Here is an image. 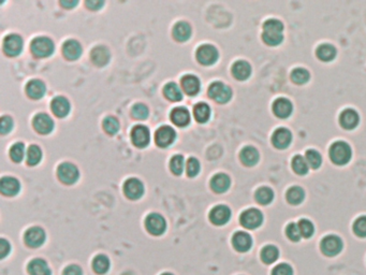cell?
<instances>
[{"instance_id":"8d00e7d4","label":"cell","mask_w":366,"mask_h":275,"mask_svg":"<svg viewBox=\"0 0 366 275\" xmlns=\"http://www.w3.org/2000/svg\"><path fill=\"white\" fill-rule=\"evenodd\" d=\"M92 269L97 274L107 273L110 269V260L106 255H98L92 260Z\"/></svg>"},{"instance_id":"f35d334b","label":"cell","mask_w":366,"mask_h":275,"mask_svg":"<svg viewBox=\"0 0 366 275\" xmlns=\"http://www.w3.org/2000/svg\"><path fill=\"white\" fill-rule=\"evenodd\" d=\"M279 256V251L274 245H266L261 252V259L266 264H271L277 260Z\"/></svg>"},{"instance_id":"ffe728a7","label":"cell","mask_w":366,"mask_h":275,"mask_svg":"<svg viewBox=\"0 0 366 275\" xmlns=\"http://www.w3.org/2000/svg\"><path fill=\"white\" fill-rule=\"evenodd\" d=\"M51 109L57 117H66L70 113L71 106H70V103L67 98L62 97V96H58L52 100Z\"/></svg>"},{"instance_id":"f5cc1de1","label":"cell","mask_w":366,"mask_h":275,"mask_svg":"<svg viewBox=\"0 0 366 275\" xmlns=\"http://www.w3.org/2000/svg\"><path fill=\"white\" fill-rule=\"evenodd\" d=\"M271 275H294V270L287 263H280L276 266Z\"/></svg>"},{"instance_id":"8fae6325","label":"cell","mask_w":366,"mask_h":275,"mask_svg":"<svg viewBox=\"0 0 366 275\" xmlns=\"http://www.w3.org/2000/svg\"><path fill=\"white\" fill-rule=\"evenodd\" d=\"M131 140L132 143L140 148L146 147L150 144L151 140V132L150 129L143 126V125H137L134 126L131 130Z\"/></svg>"},{"instance_id":"44dd1931","label":"cell","mask_w":366,"mask_h":275,"mask_svg":"<svg viewBox=\"0 0 366 275\" xmlns=\"http://www.w3.org/2000/svg\"><path fill=\"white\" fill-rule=\"evenodd\" d=\"M339 124L344 129L351 130L359 124V115L352 109H346L339 115Z\"/></svg>"},{"instance_id":"8992f818","label":"cell","mask_w":366,"mask_h":275,"mask_svg":"<svg viewBox=\"0 0 366 275\" xmlns=\"http://www.w3.org/2000/svg\"><path fill=\"white\" fill-rule=\"evenodd\" d=\"M57 176L64 184L72 185L79 180L80 172L79 169L71 162H64L58 167Z\"/></svg>"},{"instance_id":"484cf974","label":"cell","mask_w":366,"mask_h":275,"mask_svg":"<svg viewBox=\"0 0 366 275\" xmlns=\"http://www.w3.org/2000/svg\"><path fill=\"white\" fill-rule=\"evenodd\" d=\"M45 84L40 80H31L26 85V93L31 99H41L45 95Z\"/></svg>"},{"instance_id":"7a4b0ae2","label":"cell","mask_w":366,"mask_h":275,"mask_svg":"<svg viewBox=\"0 0 366 275\" xmlns=\"http://www.w3.org/2000/svg\"><path fill=\"white\" fill-rule=\"evenodd\" d=\"M329 154L333 164L344 166L348 164L351 158V148L346 142L337 141L331 145Z\"/></svg>"},{"instance_id":"91938a15","label":"cell","mask_w":366,"mask_h":275,"mask_svg":"<svg viewBox=\"0 0 366 275\" xmlns=\"http://www.w3.org/2000/svg\"><path fill=\"white\" fill-rule=\"evenodd\" d=\"M161 275H173L172 273H163V274H161Z\"/></svg>"},{"instance_id":"83f0119b","label":"cell","mask_w":366,"mask_h":275,"mask_svg":"<svg viewBox=\"0 0 366 275\" xmlns=\"http://www.w3.org/2000/svg\"><path fill=\"white\" fill-rule=\"evenodd\" d=\"M232 74L238 81H245L252 74V67L245 60H237L232 66Z\"/></svg>"},{"instance_id":"7dc6e473","label":"cell","mask_w":366,"mask_h":275,"mask_svg":"<svg viewBox=\"0 0 366 275\" xmlns=\"http://www.w3.org/2000/svg\"><path fill=\"white\" fill-rule=\"evenodd\" d=\"M185 167V160L182 155H175L170 161V169L175 176H181Z\"/></svg>"},{"instance_id":"11a10c76","label":"cell","mask_w":366,"mask_h":275,"mask_svg":"<svg viewBox=\"0 0 366 275\" xmlns=\"http://www.w3.org/2000/svg\"><path fill=\"white\" fill-rule=\"evenodd\" d=\"M62 275H83V271L79 266H76V264H71V266L67 267L64 270Z\"/></svg>"},{"instance_id":"bcb514c9","label":"cell","mask_w":366,"mask_h":275,"mask_svg":"<svg viewBox=\"0 0 366 275\" xmlns=\"http://www.w3.org/2000/svg\"><path fill=\"white\" fill-rule=\"evenodd\" d=\"M298 226H299L302 237H304V238H310L313 234V232H315V227H313L312 222L308 219H305V218L301 219L298 222Z\"/></svg>"},{"instance_id":"5bb4252c","label":"cell","mask_w":366,"mask_h":275,"mask_svg":"<svg viewBox=\"0 0 366 275\" xmlns=\"http://www.w3.org/2000/svg\"><path fill=\"white\" fill-rule=\"evenodd\" d=\"M45 238L46 237H45L44 230L40 227L29 228L24 236L25 243L29 247H33V248L40 247L41 245H42V244L45 242Z\"/></svg>"},{"instance_id":"816d5d0a","label":"cell","mask_w":366,"mask_h":275,"mask_svg":"<svg viewBox=\"0 0 366 275\" xmlns=\"http://www.w3.org/2000/svg\"><path fill=\"white\" fill-rule=\"evenodd\" d=\"M187 176L190 178H194L200 172V162L196 158H189L187 161Z\"/></svg>"},{"instance_id":"836d02e7","label":"cell","mask_w":366,"mask_h":275,"mask_svg":"<svg viewBox=\"0 0 366 275\" xmlns=\"http://www.w3.org/2000/svg\"><path fill=\"white\" fill-rule=\"evenodd\" d=\"M163 95L170 101H181L183 99V93L180 86L176 83H168L163 88Z\"/></svg>"},{"instance_id":"4fadbf2b","label":"cell","mask_w":366,"mask_h":275,"mask_svg":"<svg viewBox=\"0 0 366 275\" xmlns=\"http://www.w3.org/2000/svg\"><path fill=\"white\" fill-rule=\"evenodd\" d=\"M124 192L131 200L140 199L144 193L143 183L138 179H128L124 184Z\"/></svg>"},{"instance_id":"e0dca14e","label":"cell","mask_w":366,"mask_h":275,"mask_svg":"<svg viewBox=\"0 0 366 275\" xmlns=\"http://www.w3.org/2000/svg\"><path fill=\"white\" fill-rule=\"evenodd\" d=\"M292 141L291 132L286 128H278L273 132L272 136V143L279 149L287 148Z\"/></svg>"},{"instance_id":"b9f144b4","label":"cell","mask_w":366,"mask_h":275,"mask_svg":"<svg viewBox=\"0 0 366 275\" xmlns=\"http://www.w3.org/2000/svg\"><path fill=\"white\" fill-rule=\"evenodd\" d=\"M292 169L300 176H304L308 172V165L306 159L301 155H297L292 159Z\"/></svg>"},{"instance_id":"7402d4cb","label":"cell","mask_w":366,"mask_h":275,"mask_svg":"<svg viewBox=\"0 0 366 275\" xmlns=\"http://www.w3.org/2000/svg\"><path fill=\"white\" fill-rule=\"evenodd\" d=\"M20 184L19 182L12 177H5L0 182V190L6 196L13 197L19 192Z\"/></svg>"},{"instance_id":"cb8c5ba5","label":"cell","mask_w":366,"mask_h":275,"mask_svg":"<svg viewBox=\"0 0 366 275\" xmlns=\"http://www.w3.org/2000/svg\"><path fill=\"white\" fill-rule=\"evenodd\" d=\"M170 117L173 123L179 127H186L190 123L189 111L184 107H177L173 109L170 114Z\"/></svg>"},{"instance_id":"ab89813d","label":"cell","mask_w":366,"mask_h":275,"mask_svg":"<svg viewBox=\"0 0 366 275\" xmlns=\"http://www.w3.org/2000/svg\"><path fill=\"white\" fill-rule=\"evenodd\" d=\"M26 158L29 166H36L42 159V151L38 145H30L26 153Z\"/></svg>"},{"instance_id":"4dcf8cb0","label":"cell","mask_w":366,"mask_h":275,"mask_svg":"<svg viewBox=\"0 0 366 275\" xmlns=\"http://www.w3.org/2000/svg\"><path fill=\"white\" fill-rule=\"evenodd\" d=\"M29 275H52L51 269L43 259L31 260L27 267Z\"/></svg>"},{"instance_id":"f6af8a7d","label":"cell","mask_w":366,"mask_h":275,"mask_svg":"<svg viewBox=\"0 0 366 275\" xmlns=\"http://www.w3.org/2000/svg\"><path fill=\"white\" fill-rule=\"evenodd\" d=\"M25 156V145L22 142H17L13 144L11 149H10V157L14 162H20Z\"/></svg>"},{"instance_id":"d6a6232c","label":"cell","mask_w":366,"mask_h":275,"mask_svg":"<svg viewBox=\"0 0 366 275\" xmlns=\"http://www.w3.org/2000/svg\"><path fill=\"white\" fill-rule=\"evenodd\" d=\"M316 54L322 62H331L336 56V48L332 44H321L318 46Z\"/></svg>"},{"instance_id":"7c38bea8","label":"cell","mask_w":366,"mask_h":275,"mask_svg":"<svg viewBox=\"0 0 366 275\" xmlns=\"http://www.w3.org/2000/svg\"><path fill=\"white\" fill-rule=\"evenodd\" d=\"M23 49V39L20 36L12 34L4 40V51L8 56H17Z\"/></svg>"},{"instance_id":"60d3db41","label":"cell","mask_w":366,"mask_h":275,"mask_svg":"<svg viewBox=\"0 0 366 275\" xmlns=\"http://www.w3.org/2000/svg\"><path fill=\"white\" fill-rule=\"evenodd\" d=\"M309 78H310V76H309L308 71L306 69H303V68H297L291 72L292 82L296 84H299V85L307 83Z\"/></svg>"},{"instance_id":"d4e9b609","label":"cell","mask_w":366,"mask_h":275,"mask_svg":"<svg viewBox=\"0 0 366 275\" xmlns=\"http://www.w3.org/2000/svg\"><path fill=\"white\" fill-rule=\"evenodd\" d=\"M82 45L77 40H68L62 45V54L69 60H76L82 55Z\"/></svg>"},{"instance_id":"3957f363","label":"cell","mask_w":366,"mask_h":275,"mask_svg":"<svg viewBox=\"0 0 366 275\" xmlns=\"http://www.w3.org/2000/svg\"><path fill=\"white\" fill-rule=\"evenodd\" d=\"M31 52L38 58H45L54 53V42L47 37H38L33 40L30 45Z\"/></svg>"},{"instance_id":"9a60e30c","label":"cell","mask_w":366,"mask_h":275,"mask_svg":"<svg viewBox=\"0 0 366 275\" xmlns=\"http://www.w3.org/2000/svg\"><path fill=\"white\" fill-rule=\"evenodd\" d=\"M33 125L41 135H47L54 129V121L47 114L39 113L34 117Z\"/></svg>"},{"instance_id":"9f6ffc18","label":"cell","mask_w":366,"mask_h":275,"mask_svg":"<svg viewBox=\"0 0 366 275\" xmlns=\"http://www.w3.org/2000/svg\"><path fill=\"white\" fill-rule=\"evenodd\" d=\"M10 249H11L10 244L5 239L0 240V257H2V259L6 258L7 255L10 253Z\"/></svg>"},{"instance_id":"ba28073f","label":"cell","mask_w":366,"mask_h":275,"mask_svg":"<svg viewBox=\"0 0 366 275\" xmlns=\"http://www.w3.org/2000/svg\"><path fill=\"white\" fill-rule=\"evenodd\" d=\"M320 248L321 252L328 257L336 256L343 249V242L337 236H327L322 239Z\"/></svg>"},{"instance_id":"1f68e13d","label":"cell","mask_w":366,"mask_h":275,"mask_svg":"<svg viewBox=\"0 0 366 275\" xmlns=\"http://www.w3.org/2000/svg\"><path fill=\"white\" fill-rule=\"evenodd\" d=\"M191 36V27L186 22L176 23L173 28V37L176 41L184 42L187 41Z\"/></svg>"},{"instance_id":"30bf717a","label":"cell","mask_w":366,"mask_h":275,"mask_svg":"<svg viewBox=\"0 0 366 275\" xmlns=\"http://www.w3.org/2000/svg\"><path fill=\"white\" fill-rule=\"evenodd\" d=\"M176 139V132L170 126H162L155 134L156 144L159 147H168L174 143Z\"/></svg>"},{"instance_id":"4316f807","label":"cell","mask_w":366,"mask_h":275,"mask_svg":"<svg viewBox=\"0 0 366 275\" xmlns=\"http://www.w3.org/2000/svg\"><path fill=\"white\" fill-rule=\"evenodd\" d=\"M110 52L106 46H96L91 51V60L92 63L98 67L106 66L110 62Z\"/></svg>"},{"instance_id":"d6986e66","label":"cell","mask_w":366,"mask_h":275,"mask_svg":"<svg viewBox=\"0 0 366 275\" xmlns=\"http://www.w3.org/2000/svg\"><path fill=\"white\" fill-rule=\"evenodd\" d=\"M232 244H233V247L237 252L245 253V252H248L250 249V247H252L253 239L248 233L243 232V231H238L234 234L232 238Z\"/></svg>"},{"instance_id":"e575fe53","label":"cell","mask_w":366,"mask_h":275,"mask_svg":"<svg viewBox=\"0 0 366 275\" xmlns=\"http://www.w3.org/2000/svg\"><path fill=\"white\" fill-rule=\"evenodd\" d=\"M193 114H194L197 121H199V123H201V124H204L211 117V108L204 103H200L194 107Z\"/></svg>"},{"instance_id":"f907efd6","label":"cell","mask_w":366,"mask_h":275,"mask_svg":"<svg viewBox=\"0 0 366 275\" xmlns=\"http://www.w3.org/2000/svg\"><path fill=\"white\" fill-rule=\"evenodd\" d=\"M353 231L360 238H366V216H361L353 223Z\"/></svg>"},{"instance_id":"603a6c76","label":"cell","mask_w":366,"mask_h":275,"mask_svg":"<svg viewBox=\"0 0 366 275\" xmlns=\"http://www.w3.org/2000/svg\"><path fill=\"white\" fill-rule=\"evenodd\" d=\"M292 110H294V107L287 98H278L274 101L273 112L279 118L289 117L292 113Z\"/></svg>"},{"instance_id":"6da1fadb","label":"cell","mask_w":366,"mask_h":275,"mask_svg":"<svg viewBox=\"0 0 366 275\" xmlns=\"http://www.w3.org/2000/svg\"><path fill=\"white\" fill-rule=\"evenodd\" d=\"M282 32H284V25L280 21L275 18L267 19L263 24L262 40L270 46H276L284 40Z\"/></svg>"},{"instance_id":"277c9868","label":"cell","mask_w":366,"mask_h":275,"mask_svg":"<svg viewBox=\"0 0 366 275\" xmlns=\"http://www.w3.org/2000/svg\"><path fill=\"white\" fill-rule=\"evenodd\" d=\"M208 96L218 104H227L232 97V90L222 82H214L208 88Z\"/></svg>"},{"instance_id":"6f0895ef","label":"cell","mask_w":366,"mask_h":275,"mask_svg":"<svg viewBox=\"0 0 366 275\" xmlns=\"http://www.w3.org/2000/svg\"><path fill=\"white\" fill-rule=\"evenodd\" d=\"M85 5L90 10H99L104 5V3L103 2H92V0H90V2H86Z\"/></svg>"},{"instance_id":"681fc988","label":"cell","mask_w":366,"mask_h":275,"mask_svg":"<svg viewBox=\"0 0 366 275\" xmlns=\"http://www.w3.org/2000/svg\"><path fill=\"white\" fill-rule=\"evenodd\" d=\"M286 234L289 238V240L292 242H299L300 239L302 238V234L300 232L298 223H295V222H291L287 226Z\"/></svg>"},{"instance_id":"680465c9","label":"cell","mask_w":366,"mask_h":275,"mask_svg":"<svg viewBox=\"0 0 366 275\" xmlns=\"http://www.w3.org/2000/svg\"><path fill=\"white\" fill-rule=\"evenodd\" d=\"M79 4V2H61L60 3V5L62 6V7H65L66 9H71V8H73V7H76L77 5Z\"/></svg>"},{"instance_id":"ee69618b","label":"cell","mask_w":366,"mask_h":275,"mask_svg":"<svg viewBox=\"0 0 366 275\" xmlns=\"http://www.w3.org/2000/svg\"><path fill=\"white\" fill-rule=\"evenodd\" d=\"M307 165L312 169H318L322 164V158L316 149H308L305 154Z\"/></svg>"},{"instance_id":"f546056e","label":"cell","mask_w":366,"mask_h":275,"mask_svg":"<svg viewBox=\"0 0 366 275\" xmlns=\"http://www.w3.org/2000/svg\"><path fill=\"white\" fill-rule=\"evenodd\" d=\"M259 152L254 146H245L240 151V161L247 167H253L259 161Z\"/></svg>"},{"instance_id":"f1b7e54d","label":"cell","mask_w":366,"mask_h":275,"mask_svg":"<svg viewBox=\"0 0 366 275\" xmlns=\"http://www.w3.org/2000/svg\"><path fill=\"white\" fill-rule=\"evenodd\" d=\"M230 184H231V181L225 173H218V174L212 178L211 181V187L217 193L226 192L229 189Z\"/></svg>"},{"instance_id":"7bdbcfd3","label":"cell","mask_w":366,"mask_h":275,"mask_svg":"<svg viewBox=\"0 0 366 275\" xmlns=\"http://www.w3.org/2000/svg\"><path fill=\"white\" fill-rule=\"evenodd\" d=\"M102 126L107 134L113 136V135H116L119 130V121L117 120V118H115L113 116H108L104 118Z\"/></svg>"},{"instance_id":"74e56055","label":"cell","mask_w":366,"mask_h":275,"mask_svg":"<svg viewBox=\"0 0 366 275\" xmlns=\"http://www.w3.org/2000/svg\"><path fill=\"white\" fill-rule=\"evenodd\" d=\"M255 198L259 205L266 206L273 200L274 192L269 187H260L255 193Z\"/></svg>"},{"instance_id":"c3c4849f","label":"cell","mask_w":366,"mask_h":275,"mask_svg":"<svg viewBox=\"0 0 366 275\" xmlns=\"http://www.w3.org/2000/svg\"><path fill=\"white\" fill-rule=\"evenodd\" d=\"M131 115L135 119H145L149 116V108L143 104L134 105L131 109Z\"/></svg>"},{"instance_id":"db71d44e","label":"cell","mask_w":366,"mask_h":275,"mask_svg":"<svg viewBox=\"0 0 366 275\" xmlns=\"http://www.w3.org/2000/svg\"><path fill=\"white\" fill-rule=\"evenodd\" d=\"M13 128V120L10 116H3L2 121H0V131L3 135L9 134Z\"/></svg>"},{"instance_id":"ac0fdd59","label":"cell","mask_w":366,"mask_h":275,"mask_svg":"<svg viewBox=\"0 0 366 275\" xmlns=\"http://www.w3.org/2000/svg\"><path fill=\"white\" fill-rule=\"evenodd\" d=\"M181 85L185 93L189 96H196L201 89V83L196 76L186 74L181 80Z\"/></svg>"},{"instance_id":"d590c367","label":"cell","mask_w":366,"mask_h":275,"mask_svg":"<svg viewBox=\"0 0 366 275\" xmlns=\"http://www.w3.org/2000/svg\"><path fill=\"white\" fill-rule=\"evenodd\" d=\"M286 197H287V201L290 203V205L298 206V205H300V203L303 202V200H304L305 192L301 187L294 186L290 189H288V191L286 193Z\"/></svg>"},{"instance_id":"9c48e42d","label":"cell","mask_w":366,"mask_h":275,"mask_svg":"<svg viewBox=\"0 0 366 275\" xmlns=\"http://www.w3.org/2000/svg\"><path fill=\"white\" fill-rule=\"evenodd\" d=\"M145 227L153 236H161L166 229V223L160 214L152 213L145 219Z\"/></svg>"},{"instance_id":"5b68a950","label":"cell","mask_w":366,"mask_h":275,"mask_svg":"<svg viewBox=\"0 0 366 275\" xmlns=\"http://www.w3.org/2000/svg\"><path fill=\"white\" fill-rule=\"evenodd\" d=\"M239 221L247 229H256L262 225L263 215L258 209H248L240 214Z\"/></svg>"},{"instance_id":"52a82bcc","label":"cell","mask_w":366,"mask_h":275,"mask_svg":"<svg viewBox=\"0 0 366 275\" xmlns=\"http://www.w3.org/2000/svg\"><path fill=\"white\" fill-rule=\"evenodd\" d=\"M218 51L214 45L203 44L197 49L198 62L204 66H211L215 64L218 59Z\"/></svg>"},{"instance_id":"2e32d148","label":"cell","mask_w":366,"mask_h":275,"mask_svg":"<svg viewBox=\"0 0 366 275\" xmlns=\"http://www.w3.org/2000/svg\"><path fill=\"white\" fill-rule=\"evenodd\" d=\"M231 217V210L227 206H217L210 212V220L216 226H223Z\"/></svg>"}]
</instances>
